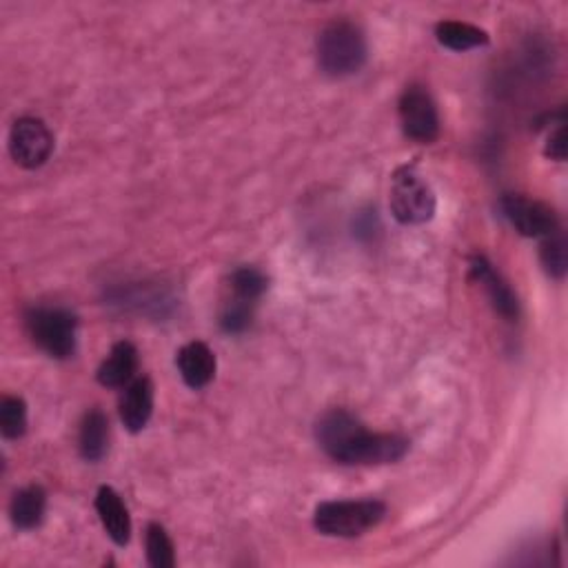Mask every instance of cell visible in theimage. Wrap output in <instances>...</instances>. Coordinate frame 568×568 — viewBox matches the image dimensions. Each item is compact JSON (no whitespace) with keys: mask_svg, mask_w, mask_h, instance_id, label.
<instances>
[{"mask_svg":"<svg viewBox=\"0 0 568 568\" xmlns=\"http://www.w3.org/2000/svg\"><path fill=\"white\" fill-rule=\"evenodd\" d=\"M386 515V504L380 500H334L318 504L314 526L327 537H360L375 528Z\"/></svg>","mask_w":568,"mask_h":568,"instance_id":"3","label":"cell"},{"mask_svg":"<svg viewBox=\"0 0 568 568\" xmlns=\"http://www.w3.org/2000/svg\"><path fill=\"white\" fill-rule=\"evenodd\" d=\"M78 449L83 460L100 462L109 451V419L100 408L85 413L78 432Z\"/></svg>","mask_w":568,"mask_h":568,"instance_id":"15","label":"cell"},{"mask_svg":"<svg viewBox=\"0 0 568 568\" xmlns=\"http://www.w3.org/2000/svg\"><path fill=\"white\" fill-rule=\"evenodd\" d=\"M148 561L154 568H174L176 566V546L163 524H150L145 533Z\"/></svg>","mask_w":568,"mask_h":568,"instance_id":"19","label":"cell"},{"mask_svg":"<svg viewBox=\"0 0 568 568\" xmlns=\"http://www.w3.org/2000/svg\"><path fill=\"white\" fill-rule=\"evenodd\" d=\"M318 447L338 465L378 467L400 462L408 449V438L400 434H373L347 408H331L316 422Z\"/></svg>","mask_w":568,"mask_h":568,"instance_id":"1","label":"cell"},{"mask_svg":"<svg viewBox=\"0 0 568 568\" xmlns=\"http://www.w3.org/2000/svg\"><path fill=\"white\" fill-rule=\"evenodd\" d=\"M47 491L41 484L23 487L10 502V520L19 531H34L45 520Z\"/></svg>","mask_w":568,"mask_h":568,"instance_id":"14","label":"cell"},{"mask_svg":"<svg viewBox=\"0 0 568 568\" xmlns=\"http://www.w3.org/2000/svg\"><path fill=\"white\" fill-rule=\"evenodd\" d=\"M500 209L509 225L524 238H548L559 231L557 214L542 200L522 194H506L500 200Z\"/></svg>","mask_w":568,"mask_h":568,"instance_id":"8","label":"cell"},{"mask_svg":"<svg viewBox=\"0 0 568 568\" xmlns=\"http://www.w3.org/2000/svg\"><path fill=\"white\" fill-rule=\"evenodd\" d=\"M10 154L23 170H41L54 154V133L34 116L19 118L10 129Z\"/></svg>","mask_w":568,"mask_h":568,"instance_id":"7","label":"cell"},{"mask_svg":"<svg viewBox=\"0 0 568 568\" xmlns=\"http://www.w3.org/2000/svg\"><path fill=\"white\" fill-rule=\"evenodd\" d=\"M0 434L6 440H21L28 434V404L19 395L0 400Z\"/></svg>","mask_w":568,"mask_h":568,"instance_id":"18","label":"cell"},{"mask_svg":"<svg viewBox=\"0 0 568 568\" xmlns=\"http://www.w3.org/2000/svg\"><path fill=\"white\" fill-rule=\"evenodd\" d=\"M436 39L443 47L451 52H469L478 47H487L491 43L489 34L471 23L462 21H443L436 25Z\"/></svg>","mask_w":568,"mask_h":568,"instance_id":"16","label":"cell"},{"mask_svg":"<svg viewBox=\"0 0 568 568\" xmlns=\"http://www.w3.org/2000/svg\"><path fill=\"white\" fill-rule=\"evenodd\" d=\"M96 513L109 539L116 546H127L131 539V517L122 498L111 487H100L96 493Z\"/></svg>","mask_w":568,"mask_h":568,"instance_id":"12","label":"cell"},{"mask_svg":"<svg viewBox=\"0 0 568 568\" xmlns=\"http://www.w3.org/2000/svg\"><path fill=\"white\" fill-rule=\"evenodd\" d=\"M318 67L329 78H349L358 74L369 58V43L360 25L351 21H331L316 41Z\"/></svg>","mask_w":568,"mask_h":568,"instance_id":"2","label":"cell"},{"mask_svg":"<svg viewBox=\"0 0 568 568\" xmlns=\"http://www.w3.org/2000/svg\"><path fill=\"white\" fill-rule=\"evenodd\" d=\"M397 111L406 138L419 142V145H429L440 138V111L432 91L424 85H408L400 96Z\"/></svg>","mask_w":568,"mask_h":568,"instance_id":"6","label":"cell"},{"mask_svg":"<svg viewBox=\"0 0 568 568\" xmlns=\"http://www.w3.org/2000/svg\"><path fill=\"white\" fill-rule=\"evenodd\" d=\"M544 156L555 161V163H564L566 161V129L564 124H557L555 131H550L546 148H544Z\"/></svg>","mask_w":568,"mask_h":568,"instance_id":"22","label":"cell"},{"mask_svg":"<svg viewBox=\"0 0 568 568\" xmlns=\"http://www.w3.org/2000/svg\"><path fill=\"white\" fill-rule=\"evenodd\" d=\"M471 277L480 284V290L489 298L493 312L502 316L506 323H517L520 320V301L515 292L509 287V282L495 271L493 262L484 255H471L469 260Z\"/></svg>","mask_w":568,"mask_h":568,"instance_id":"9","label":"cell"},{"mask_svg":"<svg viewBox=\"0 0 568 568\" xmlns=\"http://www.w3.org/2000/svg\"><path fill=\"white\" fill-rule=\"evenodd\" d=\"M156 386L150 375L135 378L127 384V391L120 400V422L129 434H140L150 424L154 415Z\"/></svg>","mask_w":568,"mask_h":568,"instance_id":"10","label":"cell"},{"mask_svg":"<svg viewBox=\"0 0 568 568\" xmlns=\"http://www.w3.org/2000/svg\"><path fill=\"white\" fill-rule=\"evenodd\" d=\"M32 342L54 360H69L76 353L78 320L69 309L34 307L25 314Z\"/></svg>","mask_w":568,"mask_h":568,"instance_id":"5","label":"cell"},{"mask_svg":"<svg viewBox=\"0 0 568 568\" xmlns=\"http://www.w3.org/2000/svg\"><path fill=\"white\" fill-rule=\"evenodd\" d=\"M176 367L181 371L183 382L189 389L200 391V389H205L214 382L218 362H216V353L209 349V345H205L200 340H194V342H187L178 351Z\"/></svg>","mask_w":568,"mask_h":568,"instance_id":"11","label":"cell"},{"mask_svg":"<svg viewBox=\"0 0 568 568\" xmlns=\"http://www.w3.org/2000/svg\"><path fill=\"white\" fill-rule=\"evenodd\" d=\"M135 371H138V349L131 342L120 340L111 347L109 356L98 367L96 380L107 389H122L133 382Z\"/></svg>","mask_w":568,"mask_h":568,"instance_id":"13","label":"cell"},{"mask_svg":"<svg viewBox=\"0 0 568 568\" xmlns=\"http://www.w3.org/2000/svg\"><path fill=\"white\" fill-rule=\"evenodd\" d=\"M253 312H255V305L242 303L238 298H229L222 307V314H220L222 331L231 334V336L244 334L253 323Z\"/></svg>","mask_w":568,"mask_h":568,"instance_id":"21","label":"cell"},{"mask_svg":"<svg viewBox=\"0 0 568 568\" xmlns=\"http://www.w3.org/2000/svg\"><path fill=\"white\" fill-rule=\"evenodd\" d=\"M391 214L400 225L415 227L434 220L436 216V192L424 181L415 167H400L391 178L389 196Z\"/></svg>","mask_w":568,"mask_h":568,"instance_id":"4","label":"cell"},{"mask_svg":"<svg viewBox=\"0 0 568 568\" xmlns=\"http://www.w3.org/2000/svg\"><path fill=\"white\" fill-rule=\"evenodd\" d=\"M539 262L553 280H564L566 277V269H568L566 236L561 231H555L548 238H544V242L539 247Z\"/></svg>","mask_w":568,"mask_h":568,"instance_id":"20","label":"cell"},{"mask_svg":"<svg viewBox=\"0 0 568 568\" xmlns=\"http://www.w3.org/2000/svg\"><path fill=\"white\" fill-rule=\"evenodd\" d=\"M229 290H231V298H238L249 305H258V301L269 290V280L255 266H240L229 277Z\"/></svg>","mask_w":568,"mask_h":568,"instance_id":"17","label":"cell"}]
</instances>
